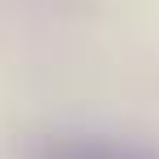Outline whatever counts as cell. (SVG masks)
Returning <instances> with one entry per match:
<instances>
[{
  "mask_svg": "<svg viewBox=\"0 0 159 159\" xmlns=\"http://www.w3.org/2000/svg\"><path fill=\"white\" fill-rule=\"evenodd\" d=\"M39 159H159V146L116 133H56L39 146Z\"/></svg>",
  "mask_w": 159,
  "mask_h": 159,
  "instance_id": "obj_1",
  "label": "cell"
}]
</instances>
